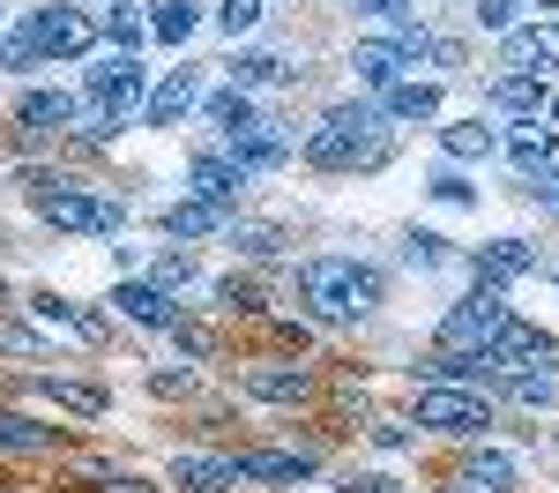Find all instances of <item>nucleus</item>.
<instances>
[{"label": "nucleus", "mask_w": 559, "mask_h": 493, "mask_svg": "<svg viewBox=\"0 0 559 493\" xmlns=\"http://www.w3.org/2000/svg\"><path fill=\"white\" fill-rule=\"evenodd\" d=\"M388 120L373 97H350V105H329L321 120H313V134L299 142V157L313 165V173H381L388 165Z\"/></svg>", "instance_id": "nucleus-1"}, {"label": "nucleus", "mask_w": 559, "mask_h": 493, "mask_svg": "<svg viewBox=\"0 0 559 493\" xmlns=\"http://www.w3.org/2000/svg\"><path fill=\"white\" fill-rule=\"evenodd\" d=\"M381 300H388L381 269L358 262V255H313V262H299V307L313 321H373Z\"/></svg>", "instance_id": "nucleus-2"}, {"label": "nucleus", "mask_w": 559, "mask_h": 493, "mask_svg": "<svg viewBox=\"0 0 559 493\" xmlns=\"http://www.w3.org/2000/svg\"><path fill=\"white\" fill-rule=\"evenodd\" d=\"M23 187H31V202L52 232H83V239H120L128 232V195H97L68 173H23Z\"/></svg>", "instance_id": "nucleus-3"}, {"label": "nucleus", "mask_w": 559, "mask_h": 493, "mask_svg": "<svg viewBox=\"0 0 559 493\" xmlns=\"http://www.w3.org/2000/svg\"><path fill=\"white\" fill-rule=\"evenodd\" d=\"M142 97H150V68H142V52H105V60H90V68H83V105H90V113H105L112 128L142 113Z\"/></svg>", "instance_id": "nucleus-4"}, {"label": "nucleus", "mask_w": 559, "mask_h": 493, "mask_svg": "<svg viewBox=\"0 0 559 493\" xmlns=\"http://www.w3.org/2000/svg\"><path fill=\"white\" fill-rule=\"evenodd\" d=\"M508 321H515V314H508V300H500L492 284H477V292H463L455 307L440 314V329H432V352H492Z\"/></svg>", "instance_id": "nucleus-5"}, {"label": "nucleus", "mask_w": 559, "mask_h": 493, "mask_svg": "<svg viewBox=\"0 0 559 493\" xmlns=\"http://www.w3.org/2000/svg\"><path fill=\"white\" fill-rule=\"evenodd\" d=\"M418 389V426L426 434H448V442H485L492 426V403L463 389V382H411Z\"/></svg>", "instance_id": "nucleus-6"}, {"label": "nucleus", "mask_w": 559, "mask_h": 493, "mask_svg": "<svg viewBox=\"0 0 559 493\" xmlns=\"http://www.w3.org/2000/svg\"><path fill=\"white\" fill-rule=\"evenodd\" d=\"M15 23L31 31V45L45 52V68H60V60H90V45H97V15L68 8V0H38V8H23Z\"/></svg>", "instance_id": "nucleus-7"}, {"label": "nucleus", "mask_w": 559, "mask_h": 493, "mask_svg": "<svg viewBox=\"0 0 559 493\" xmlns=\"http://www.w3.org/2000/svg\"><path fill=\"white\" fill-rule=\"evenodd\" d=\"M239 397H254V403H306V397H313V366H299V359H247V366H239Z\"/></svg>", "instance_id": "nucleus-8"}, {"label": "nucleus", "mask_w": 559, "mask_h": 493, "mask_svg": "<svg viewBox=\"0 0 559 493\" xmlns=\"http://www.w3.org/2000/svg\"><path fill=\"white\" fill-rule=\"evenodd\" d=\"M292 128L284 120H254V128H239V134H224V157L239 165V173L254 179V173H276V165H292Z\"/></svg>", "instance_id": "nucleus-9"}, {"label": "nucleus", "mask_w": 559, "mask_h": 493, "mask_svg": "<svg viewBox=\"0 0 559 493\" xmlns=\"http://www.w3.org/2000/svg\"><path fill=\"white\" fill-rule=\"evenodd\" d=\"M75 120H83V97H75V90H23V97H15V134L60 142Z\"/></svg>", "instance_id": "nucleus-10"}, {"label": "nucleus", "mask_w": 559, "mask_h": 493, "mask_svg": "<svg viewBox=\"0 0 559 493\" xmlns=\"http://www.w3.org/2000/svg\"><path fill=\"white\" fill-rule=\"evenodd\" d=\"M500 68L508 75H552L559 68V23H515V31H500Z\"/></svg>", "instance_id": "nucleus-11"}, {"label": "nucleus", "mask_w": 559, "mask_h": 493, "mask_svg": "<svg viewBox=\"0 0 559 493\" xmlns=\"http://www.w3.org/2000/svg\"><path fill=\"white\" fill-rule=\"evenodd\" d=\"M321 471L313 448H239V479L247 486H306Z\"/></svg>", "instance_id": "nucleus-12"}, {"label": "nucleus", "mask_w": 559, "mask_h": 493, "mask_svg": "<svg viewBox=\"0 0 559 493\" xmlns=\"http://www.w3.org/2000/svg\"><path fill=\"white\" fill-rule=\"evenodd\" d=\"M194 105H202V68L179 60L165 83H150V97H142V128H179Z\"/></svg>", "instance_id": "nucleus-13"}, {"label": "nucleus", "mask_w": 559, "mask_h": 493, "mask_svg": "<svg viewBox=\"0 0 559 493\" xmlns=\"http://www.w3.org/2000/svg\"><path fill=\"white\" fill-rule=\"evenodd\" d=\"M350 75H358L366 90H395V83L418 75V52H403L395 38H358L350 45Z\"/></svg>", "instance_id": "nucleus-14"}, {"label": "nucleus", "mask_w": 559, "mask_h": 493, "mask_svg": "<svg viewBox=\"0 0 559 493\" xmlns=\"http://www.w3.org/2000/svg\"><path fill=\"white\" fill-rule=\"evenodd\" d=\"M239 195H247V173L224 157V150H202L194 165H187V202H216V210H239Z\"/></svg>", "instance_id": "nucleus-15"}, {"label": "nucleus", "mask_w": 559, "mask_h": 493, "mask_svg": "<svg viewBox=\"0 0 559 493\" xmlns=\"http://www.w3.org/2000/svg\"><path fill=\"white\" fill-rule=\"evenodd\" d=\"M112 307L128 314L134 329H165V337H173L179 321H187L173 292H157V284H142V277H120V284H112Z\"/></svg>", "instance_id": "nucleus-16"}, {"label": "nucleus", "mask_w": 559, "mask_h": 493, "mask_svg": "<svg viewBox=\"0 0 559 493\" xmlns=\"http://www.w3.org/2000/svg\"><path fill=\"white\" fill-rule=\"evenodd\" d=\"M173 486L179 493H239V456H202V448H179L173 456Z\"/></svg>", "instance_id": "nucleus-17"}, {"label": "nucleus", "mask_w": 559, "mask_h": 493, "mask_svg": "<svg viewBox=\"0 0 559 493\" xmlns=\"http://www.w3.org/2000/svg\"><path fill=\"white\" fill-rule=\"evenodd\" d=\"M530 269H537V247H530V239H485V247L471 255V277L492 284V292L515 284V277H530Z\"/></svg>", "instance_id": "nucleus-18"}, {"label": "nucleus", "mask_w": 559, "mask_h": 493, "mask_svg": "<svg viewBox=\"0 0 559 493\" xmlns=\"http://www.w3.org/2000/svg\"><path fill=\"white\" fill-rule=\"evenodd\" d=\"M23 307L38 314L45 329H68V337H83V344H105V337H112V329H105V314L75 307V300H60V292H31Z\"/></svg>", "instance_id": "nucleus-19"}, {"label": "nucleus", "mask_w": 559, "mask_h": 493, "mask_svg": "<svg viewBox=\"0 0 559 493\" xmlns=\"http://www.w3.org/2000/svg\"><path fill=\"white\" fill-rule=\"evenodd\" d=\"M500 150H508V165H515L522 179L545 173V165H559V134L537 128V120H515V128H500Z\"/></svg>", "instance_id": "nucleus-20"}, {"label": "nucleus", "mask_w": 559, "mask_h": 493, "mask_svg": "<svg viewBox=\"0 0 559 493\" xmlns=\"http://www.w3.org/2000/svg\"><path fill=\"white\" fill-rule=\"evenodd\" d=\"M60 448H68L60 426H38V419H23V411L0 403V456H60Z\"/></svg>", "instance_id": "nucleus-21"}, {"label": "nucleus", "mask_w": 559, "mask_h": 493, "mask_svg": "<svg viewBox=\"0 0 559 493\" xmlns=\"http://www.w3.org/2000/svg\"><path fill=\"white\" fill-rule=\"evenodd\" d=\"M381 105V120H403V128H426V120H440V83H395V90H381L373 97Z\"/></svg>", "instance_id": "nucleus-22"}, {"label": "nucleus", "mask_w": 559, "mask_h": 493, "mask_svg": "<svg viewBox=\"0 0 559 493\" xmlns=\"http://www.w3.org/2000/svg\"><path fill=\"white\" fill-rule=\"evenodd\" d=\"M231 83H239V90H284V83H299V68H292V52L254 45V52H239V60H231Z\"/></svg>", "instance_id": "nucleus-23"}, {"label": "nucleus", "mask_w": 559, "mask_h": 493, "mask_svg": "<svg viewBox=\"0 0 559 493\" xmlns=\"http://www.w3.org/2000/svg\"><path fill=\"white\" fill-rule=\"evenodd\" d=\"M485 105H492V113H508V120H537L552 97H545V75H492Z\"/></svg>", "instance_id": "nucleus-24"}, {"label": "nucleus", "mask_w": 559, "mask_h": 493, "mask_svg": "<svg viewBox=\"0 0 559 493\" xmlns=\"http://www.w3.org/2000/svg\"><path fill=\"white\" fill-rule=\"evenodd\" d=\"M440 150H448V165H471V157H492V150H500V128H492V120H448V128H440Z\"/></svg>", "instance_id": "nucleus-25"}, {"label": "nucleus", "mask_w": 559, "mask_h": 493, "mask_svg": "<svg viewBox=\"0 0 559 493\" xmlns=\"http://www.w3.org/2000/svg\"><path fill=\"white\" fill-rule=\"evenodd\" d=\"M239 218V210H216V202H187V195H179L173 210H165V232H173V239H210V232H224V224Z\"/></svg>", "instance_id": "nucleus-26"}, {"label": "nucleus", "mask_w": 559, "mask_h": 493, "mask_svg": "<svg viewBox=\"0 0 559 493\" xmlns=\"http://www.w3.org/2000/svg\"><path fill=\"white\" fill-rule=\"evenodd\" d=\"M224 239H231V255H247V262H276V255L292 247V232H284V224H247V218L224 224Z\"/></svg>", "instance_id": "nucleus-27"}, {"label": "nucleus", "mask_w": 559, "mask_h": 493, "mask_svg": "<svg viewBox=\"0 0 559 493\" xmlns=\"http://www.w3.org/2000/svg\"><path fill=\"white\" fill-rule=\"evenodd\" d=\"M31 389L52 397L60 411H75V419H97V411H105V389H97V382H75V374H38Z\"/></svg>", "instance_id": "nucleus-28"}, {"label": "nucleus", "mask_w": 559, "mask_h": 493, "mask_svg": "<svg viewBox=\"0 0 559 493\" xmlns=\"http://www.w3.org/2000/svg\"><path fill=\"white\" fill-rule=\"evenodd\" d=\"M194 113H210L224 134H239V128H254V120H261V113H254V90H239V83H231V90H202V105H194Z\"/></svg>", "instance_id": "nucleus-29"}, {"label": "nucleus", "mask_w": 559, "mask_h": 493, "mask_svg": "<svg viewBox=\"0 0 559 493\" xmlns=\"http://www.w3.org/2000/svg\"><path fill=\"white\" fill-rule=\"evenodd\" d=\"M68 471L90 479V493H157L142 471H120V463H97V456H68Z\"/></svg>", "instance_id": "nucleus-30"}, {"label": "nucleus", "mask_w": 559, "mask_h": 493, "mask_svg": "<svg viewBox=\"0 0 559 493\" xmlns=\"http://www.w3.org/2000/svg\"><path fill=\"white\" fill-rule=\"evenodd\" d=\"M463 479L477 493H515V456H500V448H471L463 456Z\"/></svg>", "instance_id": "nucleus-31"}, {"label": "nucleus", "mask_w": 559, "mask_h": 493, "mask_svg": "<svg viewBox=\"0 0 559 493\" xmlns=\"http://www.w3.org/2000/svg\"><path fill=\"white\" fill-rule=\"evenodd\" d=\"M97 38L112 45V52H142V45H150V15H134V8H105V15H97Z\"/></svg>", "instance_id": "nucleus-32"}, {"label": "nucleus", "mask_w": 559, "mask_h": 493, "mask_svg": "<svg viewBox=\"0 0 559 493\" xmlns=\"http://www.w3.org/2000/svg\"><path fill=\"white\" fill-rule=\"evenodd\" d=\"M492 389L508 403H522V411H545V403H559V374H500Z\"/></svg>", "instance_id": "nucleus-33"}, {"label": "nucleus", "mask_w": 559, "mask_h": 493, "mask_svg": "<svg viewBox=\"0 0 559 493\" xmlns=\"http://www.w3.org/2000/svg\"><path fill=\"white\" fill-rule=\"evenodd\" d=\"M194 23H202V8H194V0H150V38L179 45V38H194Z\"/></svg>", "instance_id": "nucleus-34"}, {"label": "nucleus", "mask_w": 559, "mask_h": 493, "mask_svg": "<svg viewBox=\"0 0 559 493\" xmlns=\"http://www.w3.org/2000/svg\"><path fill=\"white\" fill-rule=\"evenodd\" d=\"M38 68H45V52L31 45V31L8 23V38H0V75H38Z\"/></svg>", "instance_id": "nucleus-35"}, {"label": "nucleus", "mask_w": 559, "mask_h": 493, "mask_svg": "<svg viewBox=\"0 0 559 493\" xmlns=\"http://www.w3.org/2000/svg\"><path fill=\"white\" fill-rule=\"evenodd\" d=\"M261 15H269V0H216V31L224 38H247Z\"/></svg>", "instance_id": "nucleus-36"}, {"label": "nucleus", "mask_w": 559, "mask_h": 493, "mask_svg": "<svg viewBox=\"0 0 559 493\" xmlns=\"http://www.w3.org/2000/svg\"><path fill=\"white\" fill-rule=\"evenodd\" d=\"M216 307H224V314H261L269 300H261L254 277H224V284H216Z\"/></svg>", "instance_id": "nucleus-37"}, {"label": "nucleus", "mask_w": 559, "mask_h": 493, "mask_svg": "<svg viewBox=\"0 0 559 493\" xmlns=\"http://www.w3.org/2000/svg\"><path fill=\"white\" fill-rule=\"evenodd\" d=\"M403 262L411 269H440L448 262V239H440V232H403Z\"/></svg>", "instance_id": "nucleus-38"}, {"label": "nucleus", "mask_w": 559, "mask_h": 493, "mask_svg": "<svg viewBox=\"0 0 559 493\" xmlns=\"http://www.w3.org/2000/svg\"><path fill=\"white\" fill-rule=\"evenodd\" d=\"M426 195H432V202H477V187L455 173V165H440V173L426 179Z\"/></svg>", "instance_id": "nucleus-39"}, {"label": "nucleus", "mask_w": 559, "mask_h": 493, "mask_svg": "<svg viewBox=\"0 0 559 493\" xmlns=\"http://www.w3.org/2000/svg\"><path fill=\"white\" fill-rule=\"evenodd\" d=\"M194 277H202V269H194V255H187V247H179V255H165V262H157V277H150V284H157V292H179V284H194Z\"/></svg>", "instance_id": "nucleus-40"}, {"label": "nucleus", "mask_w": 559, "mask_h": 493, "mask_svg": "<svg viewBox=\"0 0 559 493\" xmlns=\"http://www.w3.org/2000/svg\"><path fill=\"white\" fill-rule=\"evenodd\" d=\"M515 23H522V0H477V31L500 38V31H515Z\"/></svg>", "instance_id": "nucleus-41"}, {"label": "nucleus", "mask_w": 559, "mask_h": 493, "mask_svg": "<svg viewBox=\"0 0 559 493\" xmlns=\"http://www.w3.org/2000/svg\"><path fill=\"white\" fill-rule=\"evenodd\" d=\"M522 195H530L537 210H552V218H559V165H545V173H530V179H522Z\"/></svg>", "instance_id": "nucleus-42"}, {"label": "nucleus", "mask_w": 559, "mask_h": 493, "mask_svg": "<svg viewBox=\"0 0 559 493\" xmlns=\"http://www.w3.org/2000/svg\"><path fill=\"white\" fill-rule=\"evenodd\" d=\"M366 434H373V448H411V442H418V426H411V419H373Z\"/></svg>", "instance_id": "nucleus-43"}, {"label": "nucleus", "mask_w": 559, "mask_h": 493, "mask_svg": "<svg viewBox=\"0 0 559 493\" xmlns=\"http://www.w3.org/2000/svg\"><path fill=\"white\" fill-rule=\"evenodd\" d=\"M358 15H373V23H411V0H350Z\"/></svg>", "instance_id": "nucleus-44"}, {"label": "nucleus", "mask_w": 559, "mask_h": 493, "mask_svg": "<svg viewBox=\"0 0 559 493\" xmlns=\"http://www.w3.org/2000/svg\"><path fill=\"white\" fill-rule=\"evenodd\" d=\"M173 344H179V352H187V359H210V337H202V329H187V321H179V329H173Z\"/></svg>", "instance_id": "nucleus-45"}, {"label": "nucleus", "mask_w": 559, "mask_h": 493, "mask_svg": "<svg viewBox=\"0 0 559 493\" xmlns=\"http://www.w3.org/2000/svg\"><path fill=\"white\" fill-rule=\"evenodd\" d=\"M344 493H403V486H395V479H381V471H358Z\"/></svg>", "instance_id": "nucleus-46"}, {"label": "nucleus", "mask_w": 559, "mask_h": 493, "mask_svg": "<svg viewBox=\"0 0 559 493\" xmlns=\"http://www.w3.org/2000/svg\"><path fill=\"white\" fill-rule=\"evenodd\" d=\"M440 493H477V486H471V479H448V486H440Z\"/></svg>", "instance_id": "nucleus-47"}, {"label": "nucleus", "mask_w": 559, "mask_h": 493, "mask_svg": "<svg viewBox=\"0 0 559 493\" xmlns=\"http://www.w3.org/2000/svg\"><path fill=\"white\" fill-rule=\"evenodd\" d=\"M0 307H15V292H8V277H0Z\"/></svg>", "instance_id": "nucleus-48"}, {"label": "nucleus", "mask_w": 559, "mask_h": 493, "mask_svg": "<svg viewBox=\"0 0 559 493\" xmlns=\"http://www.w3.org/2000/svg\"><path fill=\"white\" fill-rule=\"evenodd\" d=\"M0 262H8V232H0Z\"/></svg>", "instance_id": "nucleus-49"}, {"label": "nucleus", "mask_w": 559, "mask_h": 493, "mask_svg": "<svg viewBox=\"0 0 559 493\" xmlns=\"http://www.w3.org/2000/svg\"><path fill=\"white\" fill-rule=\"evenodd\" d=\"M0 38H8V23H0Z\"/></svg>", "instance_id": "nucleus-50"}]
</instances>
